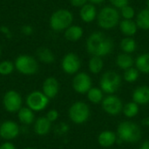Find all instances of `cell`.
<instances>
[{"instance_id":"cell-1","label":"cell","mask_w":149,"mask_h":149,"mask_svg":"<svg viewBox=\"0 0 149 149\" xmlns=\"http://www.w3.org/2000/svg\"><path fill=\"white\" fill-rule=\"evenodd\" d=\"M113 48V40L100 31L93 32L86 41L87 52L93 56L104 57L111 53Z\"/></svg>"},{"instance_id":"cell-2","label":"cell","mask_w":149,"mask_h":149,"mask_svg":"<svg viewBox=\"0 0 149 149\" xmlns=\"http://www.w3.org/2000/svg\"><path fill=\"white\" fill-rule=\"evenodd\" d=\"M117 137L126 143H136L141 139L142 132L141 127L133 122L125 120L119 124L117 127Z\"/></svg>"},{"instance_id":"cell-3","label":"cell","mask_w":149,"mask_h":149,"mask_svg":"<svg viewBox=\"0 0 149 149\" xmlns=\"http://www.w3.org/2000/svg\"><path fill=\"white\" fill-rule=\"evenodd\" d=\"M73 20V16L71 11L65 9H60L52 13L50 17V26L55 31L66 30L71 26Z\"/></svg>"},{"instance_id":"cell-4","label":"cell","mask_w":149,"mask_h":149,"mask_svg":"<svg viewBox=\"0 0 149 149\" xmlns=\"http://www.w3.org/2000/svg\"><path fill=\"white\" fill-rule=\"evenodd\" d=\"M90 107L89 106L82 101L74 102L68 110V116L71 121L74 124L80 125L86 122L90 117Z\"/></svg>"},{"instance_id":"cell-5","label":"cell","mask_w":149,"mask_h":149,"mask_svg":"<svg viewBox=\"0 0 149 149\" xmlns=\"http://www.w3.org/2000/svg\"><path fill=\"white\" fill-rule=\"evenodd\" d=\"M15 69L23 75H34L38 71V64L37 60L26 54L19 55L14 62Z\"/></svg>"},{"instance_id":"cell-6","label":"cell","mask_w":149,"mask_h":149,"mask_svg":"<svg viewBox=\"0 0 149 149\" xmlns=\"http://www.w3.org/2000/svg\"><path fill=\"white\" fill-rule=\"evenodd\" d=\"M121 85V77L119 73L114 71L106 72L100 80V88L107 94H113L116 93Z\"/></svg>"},{"instance_id":"cell-7","label":"cell","mask_w":149,"mask_h":149,"mask_svg":"<svg viewBox=\"0 0 149 149\" xmlns=\"http://www.w3.org/2000/svg\"><path fill=\"white\" fill-rule=\"evenodd\" d=\"M120 19V14L118 10L113 7H104L98 15L99 25L106 30L113 29L117 25Z\"/></svg>"},{"instance_id":"cell-8","label":"cell","mask_w":149,"mask_h":149,"mask_svg":"<svg viewBox=\"0 0 149 149\" xmlns=\"http://www.w3.org/2000/svg\"><path fill=\"white\" fill-rule=\"evenodd\" d=\"M49 99L43 93L42 91H32L25 99L26 107L35 112H41L45 110L49 105Z\"/></svg>"},{"instance_id":"cell-9","label":"cell","mask_w":149,"mask_h":149,"mask_svg":"<svg viewBox=\"0 0 149 149\" xmlns=\"http://www.w3.org/2000/svg\"><path fill=\"white\" fill-rule=\"evenodd\" d=\"M2 103L5 111L13 113H17L21 109L23 100L18 92L15 90H9L3 94Z\"/></svg>"},{"instance_id":"cell-10","label":"cell","mask_w":149,"mask_h":149,"mask_svg":"<svg viewBox=\"0 0 149 149\" xmlns=\"http://www.w3.org/2000/svg\"><path fill=\"white\" fill-rule=\"evenodd\" d=\"M101 105L103 110L111 116L119 115L122 112L124 107L121 100L118 96L113 94H109L108 96L104 98Z\"/></svg>"},{"instance_id":"cell-11","label":"cell","mask_w":149,"mask_h":149,"mask_svg":"<svg viewBox=\"0 0 149 149\" xmlns=\"http://www.w3.org/2000/svg\"><path fill=\"white\" fill-rule=\"evenodd\" d=\"M20 127L13 120H4L0 124V138L5 141H12L19 136Z\"/></svg>"},{"instance_id":"cell-12","label":"cell","mask_w":149,"mask_h":149,"mask_svg":"<svg viewBox=\"0 0 149 149\" xmlns=\"http://www.w3.org/2000/svg\"><path fill=\"white\" fill-rule=\"evenodd\" d=\"M72 86L76 93L86 94L92 88V79L86 72H79L74 76Z\"/></svg>"},{"instance_id":"cell-13","label":"cell","mask_w":149,"mask_h":149,"mask_svg":"<svg viewBox=\"0 0 149 149\" xmlns=\"http://www.w3.org/2000/svg\"><path fill=\"white\" fill-rule=\"evenodd\" d=\"M80 65H81V63H80L79 58L75 53H72V52H70L65 55V57L63 58L61 61L62 70L66 74H69V75L77 73L80 68Z\"/></svg>"},{"instance_id":"cell-14","label":"cell","mask_w":149,"mask_h":149,"mask_svg":"<svg viewBox=\"0 0 149 149\" xmlns=\"http://www.w3.org/2000/svg\"><path fill=\"white\" fill-rule=\"evenodd\" d=\"M43 93L50 100L55 98L59 92V83L54 77L46 78L42 85Z\"/></svg>"},{"instance_id":"cell-15","label":"cell","mask_w":149,"mask_h":149,"mask_svg":"<svg viewBox=\"0 0 149 149\" xmlns=\"http://www.w3.org/2000/svg\"><path fill=\"white\" fill-rule=\"evenodd\" d=\"M33 124L34 132L38 136H45L52 129V122L45 116L38 118Z\"/></svg>"},{"instance_id":"cell-16","label":"cell","mask_w":149,"mask_h":149,"mask_svg":"<svg viewBox=\"0 0 149 149\" xmlns=\"http://www.w3.org/2000/svg\"><path fill=\"white\" fill-rule=\"evenodd\" d=\"M133 101L138 105H146L149 103V86H141L137 87L132 95Z\"/></svg>"},{"instance_id":"cell-17","label":"cell","mask_w":149,"mask_h":149,"mask_svg":"<svg viewBox=\"0 0 149 149\" xmlns=\"http://www.w3.org/2000/svg\"><path fill=\"white\" fill-rule=\"evenodd\" d=\"M117 134L113 131H103L98 136V143L103 148H110L117 141Z\"/></svg>"},{"instance_id":"cell-18","label":"cell","mask_w":149,"mask_h":149,"mask_svg":"<svg viewBox=\"0 0 149 149\" xmlns=\"http://www.w3.org/2000/svg\"><path fill=\"white\" fill-rule=\"evenodd\" d=\"M17 113V119L20 121V123L25 126L31 125L35 121L34 112L27 107H22L21 109Z\"/></svg>"},{"instance_id":"cell-19","label":"cell","mask_w":149,"mask_h":149,"mask_svg":"<svg viewBox=\"0 0 149 149\" xmlns=\"http://www.w3.org/2000/svg\"><path fill=\"white\" fill-rule=\"evenodd\" d=\"M83 35V30L79 25H71L69 26L65 32V38L72 42L78 41L79 38H81Z\"/></svg>"},{"instance_id":"cell-20","label":"cell","mask_w":149,"mask_h":149,"mask_svg":"<svg viewBox=\"0 0 149 149\" xmlns=\"http://www.w3.org/2000/svg\"><path fill=\"white\" fill-rule=\"evenodd\" d=\"M96 9L93 4H85L80 10V17L84 22L90 23L96 17Z\"/></svg>"},{"instance_id":"cell-21","label":"cell","mask_w":149,"mask_h":149,"mask_svg":"<svg viewBox=\"0 0 149 149\" xmlns=\"http://www.w3.org/2000/svg\"><path fill=\"white\" fill-rule=\"evenodd\" d=\"M137 24L131 19H124L120 23V29L126 36H134L137 31Z\"/></svg>"},{"instance_id":"cell-22","label":"cell","mask_w":149,"mask_h":149,"mask_svg":"<svg viewBox=\"0 0 149 149\" xmlns=\"http://www.w3.org/2000/svg\"><path fill=\"white\" fill-rule=\"evenodd\" d=\"M37 56L39 61L44 64H52L55 60V56L53 52L46 47L39 48L37 52Z\"/></svg>"},{"instance_id":"cell-23","label":"cell","mask_w":149,"mask_h":149,"mask_svg":"<svg viewBox=\"0 0 149 149\" xmlns=\"http://www.w3.org/2000/svg\"><path fill=\"white\" fill-rule=\"evenodd\" d=\"M134 61V58H132L131 55L127 54V53H121L120 55H118L117 58H116V64L117 65L123 70H127L128 68L133 67Z\"/></svg>"},{"instance_id":"cell-24","label":"cell","mask_w":149,"mask_h":149,"mask_svg":"<svg viewBox=\"0 0 149 149\" xmlns=\"http://www.w3.org/2000/svg\"><path fill=\"white\" fill-rule=\"evenodd\" d=\"M136 68L139 72L148 74L149 73V53H144L140 55L135 61Z\"/></svg>"},{"instance_id":"cell-25","label":"cell","mask_w":149,"mask_h":149,"mask_svg":"<svg viewBox=\"0 0 149 149\" xmlns=\"http://www.w3.org/2000/svg\"><path fill=\"white\" fill-rule=\"evenodd\" d=\"M136 24L142 30H149V9H145L140 11L137 16Z\"/></svg>"},{"instance_id":"cell-26","label":"cell","mask_w":149,"mask_h":149,"mask_svg":"<svg viewBox=\"0 0 149 149\" xmlns=\"http://www.w3.org/2000/svg\"><path fill=\"white\" fill-rule=\"evenodd\" d=\"M87 99L93 104H100L103 100V91L98 87H92L87 92Z\"/></svg>"},{"instance_id":"cell-27","label":"cell","mask_w":149,"mask_h":149,"mask_svg":"<svg viewBox=\"0 0 149 149\" xmlns=\"http://www.w3.org/2000/svg\"><path fill=\"white\" fill-rule=\"evenodd\" d=\"M103 65H104V63L100 57L93 56L92 58L89 60V65H88L89 70L93 74L100 73L103 69Z\"/></svg>"},{"instance_id":"cell-28","label":"cell","mask_w":149,"mask_h":149,"mask_svg":"<svg viewBox=\"0 0 149 149\" xmlns=\"http://www.w3.org/2000/svg\"><path fill=\"white\" fill-rule=\"evenodd\" d=\"M139 105L135 102H128L123 107L122 113L127 118H134L139 113Z\"/></svg>"},{"instance_id":"cell-29","label":"cell","mask_w":149,"mask_h":149,"mask_svg":"<svg viewBox=\"0 0 149 149\" xmlns=\"http://www.w3.org/2000/svg\"><path fill=\"white\" fill-rule=\"evenodd\" d=\"M120 47L125 53L129 54V53L134 52L136 50V43H135L134 39H133L131 38H126L121 40Z\"/></svg>"},{"instance_id":"cell-30","label":"cell","mask_w":149,"mask_h":149,"mask_svg":"<svg viewBox=\"0 0 149 149\" xmlns=\"http://www.w3.org/2000/svg\"><path fill=\"white\" fill-rule=\"evenodd\" d=\"M15 69L14 64L10 60H3L0 62V75L8 76L13 72Z\"/></svg>"},{"instance_id":"cell-31","label":"cell","mask_w":149,"mask_h":149,"mask_svg":"<svg viewBox=\"0 0 149 149\" xmlns=\"http://www.w3.org/2000/svg\"><path fill=\"white\" fill-rule=\"evenodd\" d=\"M124 79L128 82V83H134L135 82L138 78H139V71L137 68H134V67H131V68H128L127 70H125V72H124Z\"/></svg>"},{"instance_id":"cell-32","label":"cell","mask_w":149,"mask_h":149,"mask_svg":"<svg viewBox=\"0 0 149 149\" xmlns=\"http://www.w3.org/2000/svg\"><path fill=\"white\" fill-rule=\"evenodd\" d=\"M120 10H121V15L124 17V19H132L134 17V10L131 6L127 5L121 8Z\"/></svg>"},{"instance_id":"cell-33","label":"cell","mask_w":149,"mask_h":149,"mask_svg":"<svg viewBox=\"0 0 149 149\" xmlns=\"http://www.w3.org/2000/svg\"><path fill=\"white\" fill-rule=\"evenodd\" d=\"M68 131H69V126L65 122H61V123L58 124L54 129V132L58 135H63V134H66Z\"/></svg>"},{"instance_id":"cell-34","label":"cell","mask_w":149,"mask_h":149,"mask_svg":"<svg viewBox=\"0 0 149 149\" xmlns=\"http://www.w3.org/2000/svg\"><path fill=\"white\" fill-rule=\"evenodd\" d=\"M58 116H59V113H58V112L57 110H55V109H52V110L48 111V113H47L46 115H45V117H46L52 123L57 121L58 119Z\"/></svg>"},{"instance_id":"cell-35","label":"cell","mask_w":149,"mask_h":149,"mask_svg":"<svg viewBox=\"0 0 149 149\" xmlns=\"http://www.w3.org/2000/svg\"><path fill=\"white\" fill-rule=\"evenodd\" d=\"M112 4L116 8H123L124 6L128 5V0H110Z\"/></svg>"},{"instance_id":"cell-36","label":"cell","mask_w":149,"mask_h":149,"mask_svg":"<svg viewBox=\"0 0 149 149\" xmlns=\"http://www.w3.org/2000/svg\"><path fill=\"white\" fill-rule=\"evenodd\" d=\"M22 33L24 34V35H25V36H30V35H31L32 34V32H33V28L31 26V25H29V24H25V25H24L23 27H22Z\"/></svg>"},{"instance_id":"cell-37","label":"cell","mask_w":149,"mask_h":149,"mask_svg":"<svg viewBox=\"0 0 149 149\" xmlns=\"http://www.w3.org/2000/svg\"><path fill=\"white\" fill-rule=\"evenodd\" d=\"M0 149H17L16 146L10 141H5L0 145Z\"/></svg>"},{"instance_id":"cell-38","label":"cell","mask_w":149,"mask_h":149,"mask_svg":"<svg viewBox=\"0 0 149 149\" xmlns=\"http://www.w3.org/2000/svg\"><path fill=\"white\" fill-rule=\"evenodd\" d=\"M0 31H1V33H3V34L6 38H10L11 37L10 31L9 27H7V26H5V25L0 26Z\"/></svg>"},{"instance_id":"cell-39","label":"cell","mask_w":149,"mask_h":149,"mask_svg":"<svg viewBox=\"0 0 149 149\" xmlns=\"http://www.w3.org/2000/svg\"><path fill=\"white\" fill-rule=\"evenodd\" d=\"M71 3L75 7H83L85 4H86L87 0H70Z\"/></svg>"},{"instance_id":"cell-40","label":"cell","mask_w":149,"mask_h":149,"mask_svg":"<svg viewBox=\"0 0 149 149\" xmlns=\"http://www.w3.org/2000/svg\"><path fill=\"white\" fill-rule=\"evenodd\" d=\"M139 149H149V141H144V142L141 145V147H140V148Z\"/></svg>"},{"instance_id":"cell-41","label":"cell","mask_w":149,"mask_h":149,"mask_svg":"<svg viewBox=\"0 0 149 149\" xmlns=\"http://www.w3.org/2000/svg\"><path fill=\"white\" fill-rule=\"evenodd\" d=\"M141 123H142V125H143V126L149 127V117H146V118H144V119L142 120Z\"/></svg>"},{"instance_id":"cell-42","label":"cell","mask_w":149,"mask_h":149,"mask_svg":"<svg viewBox=\"0 0 149 149\" xmlns=\"http://www.w3.org/2000/svg\"><path fill=\"white\" fill-rule=\"evenodd\" d=\"M90 1L93 3H100L104 2L105 0H90Z\"/></svg>"},{"instance_id":"cell-43","label":"cell","mask_w":149,"mask_h":149,"mask_svg":"<svg viewBox=\"0 0 149 149\" xmlns=\"http://www.w3.org/2000/svg\"><path fill=\"white\" fill-rule=\"evenodd\" d=\"M23 149H36L35 148H31V147H27V148H24Z\"/></svg>"},{"instance_id":"cell-44","label":"cell","mask_w":149,"mask_h":149,"mask_svg":"<svg viewBox=\"0 0 149 149\" xmlns=\"http://www.w3.org/2000/svg\"><path fill=\"white\" fill-rule=\"evenodd\" d=\"M147 5H148V9H149V0L147 1Z\"/></svg>"},{"instance_id":"cell-45","label":"cell","mask_w":149,"mask_h":149,"mask_svg":"<svg viewBox=\"0 0 149 149\" xmlns=\"http://www.w3.org/2000/svg\"><path fill=\"white\" fill-rule=\"evenodd\" d=\"M0 55H1V47H0Z\"/></svg>"}]
</instances>
